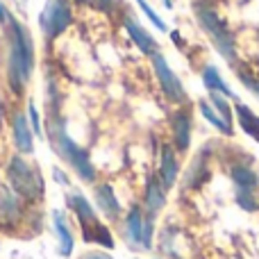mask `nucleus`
I'll list each match as a JSON object with an SVG mask.
<instances>
[{
    "mask_svg": "<svg viewBox=\"0 0 259 259\" xmlns=\"http://www.w3.org/2000/svg\"><path fill=\"white\" fill-rule=\"evenodd\" d=\"M202 84L209 89V94H221V96H225V98H237L234 91L230 89V84L221 77L219 68H216L214 64H207V66L202 68Z\"/></svg>",
    "mask_w": 259,
    "mask_h": 259,
    "instance_id": "13",
    "label": "nucleus"
},
{
    "mask_svg": "<svg viewBox=\"0 0 259 259\" xmlns=\"http://www.w3.org/2000/svg\"><path fill=\"white\" fill-rule=\"evenodd\" d=\"M166 205V187L161 184L159 178L150 175L148 178V184H146V209L150 216L159 214Z\"/></svg>",
    "mask_w": 259,
    "mask_h": 259,
    "instance_id": "10",
    "label": "nucleus"
},
{
    "mask_svg": "<svg viewBox=\"0 0 259 259\" xmlns=\"http://www.w3.org/2000/svg\"><path fill=\"white\" fill-rule=\"evenodd\" d=\"M164 7L170 9V7H173V0H164Z\"/></svg>",
    "mask_w": 259,
    "mask_h": 259,
    "instance_id": "28",
    "label": "nucleus"
},
{
    "mask_svg": "<svg viewBox=\"0 0 259 259\" xmlns=\"http://www.w3.org/2000/svg\"><path fill=\"white\" fill-rule=\"evenodd\" d=\"M14 143H16V150H21L23 155L32 152V127L27 125L23 114L14 116Z\"/></svg>",
    "mask_w": 259,
    "mask_h": 259,
    "instance_id": "15",
    "label": "nucleus"
},
{
    "mask_svg": "<svg viewBox=\"0 0 259 259\" xmlns=\"http://www.w3.org/2000/svg\"><path fill=\"white\" fill-rule=\"evenodd\" d=\"M209 103L214 105L216 112H219L221 116H223L225 121H228L230 125H232V116H234L232 112H234V107L228 103V98H225V96H221V94H209Z\"/></svg>",
    "mask_w": 259,
    "mask_h": 259,
    "instance_id": "22",
    "label": "nucleus"
},
{
    "mask_svg": "<svg viewBox=\"0 0 259 259\" xmlns=\"http://www.w3.org/2000/svg\"><path fill=\"white\" fill-rule=\"evenodd\" d=\"M239 80H241V84L246 87L250 94H255L259 100V77L250 75V73H246V71H239Z\"/></svg>",
    "mask_w": 259,
    "mask_h": 259,
    "instance_id": "25",
    "label": "nucleus"
},
{
    "mask_svg": "<svg viewBox=\"0 0 259 259\" xmlns=\"http://www.w3.org/2000/svg\"><path fill=\"white\" fill-rule=\"evenodd\" d=\"M234 114H237L239 118V125H241V130L248 134L250 139H255V141L259 143V116L255 112H252L248 105L243 103H234Z\"/></svg>",
    "mask_w": 259,
    "mask_h": 259,
    "instance_id": "14",
    "label": "nucleus"
},
{
    "mask_svg": "<svg viewBox=\"0 0 259 259\" xmlns=\"http://www.w3.org/2000/svg\"><path fill=\"white\" fill-rule=\"evenodd\" d=\"M55 143H57V150L62 152L64 159L77 170V175H80L82 180H87V182H94L96 170H94V164H91V159H89V152H87L84 148L77 146V143L64 132L62 125L55 127Z\"/></svg>",
    "mask_w": 259,
    "mask_h": 259,
    "instance_id": "4",
    "label": "nucleus"
},
{
    "mask_svg": "<svg viewBox=\"0 0 259 259\" xmlns=\"http://www.w3.org/2000/svg\"><path fill=\"white\" fill-rule=\"evenodd\" d=\"M96 202H98L100 209L107 214V219H118V214H121V205H118L116 196H114V189L109 187V184L98 187V191H96Z\"/></svg>",
    "mask_w": 259,
    "mask_h": 259,
    "instance_id": "17",
    "label": "nucleus"
},
{
    "mask_svg": "<svg viewBox=\"0 0 259 259\" xmlns=\"http://www.w3.org/2000/svg\"><path fill=\"white\" fill-rule=\"evenodd\" d=\"M180 173V164H178V157H175V150L170 146L161 148V159H159V180L166 189H170L178 180Z\"/></svg>",
    "mask_w": 259,
    "mask_h": 259,
    "instance_id": "11",
    "label": "nucleus"
},
{
    "mask_svg": "<svg viewBox=\"0 0 259 259\" xmlns=\"http://www.w3.org/2000/svg\"><path fill=\"white\" fill-rule=\"evenodd\" d=\"M207 178H209V170H207L205 155H198V157H196V161H193V166L189 168V173H187V187L198 189Z\"/></svg>",
    "mask_w": 259,
    "mask_h": 259,
    "instance_id": "20",
    "label": "nucleus"
},
{
    "mask_svg": "<svg viewBox=\"0 0 259 259\" xmlns=\"http://www.w3.org/2000/svg\"><path fill=\"white\" fill-rule=\"evenodd\" d=\"M170 130H173V141L180 152H187L191 146V114L187 109H180L170 118Z\"/></svg>",
    "mask_w": 259,
    "mask_h": 259,
    "instance_id": "8",
    "label": "nucleus"
},
{
    "mask_svg": "<svg viewBox=\"0 0 259 259\" xmlns=\"http://www.w3.org/2000/svg\"><path fill=\"white\" fill-rule=\"evenodd\" d=\"M7 180L14 193H18L23 200H36L44 193V180H41L39 170L32 164H27L23 157H12L9 159Z\"/></svg>",
    "mask_w": 259,
    "mask_h": 259,
    "instance_id": "3",
    "label": "nucleus"
},
{
    "mask_svg": "<svg viewBox=\"0 0 259 259\" xmlns=\"http://www.w3.org/2000/svg\"><path fill=\"white\" fill-rule=\"evenodd\" d=\"M77 5H84V7H94L98 12H112L118 5V0H75Z\"/></svg>",
    "mask_w": 259,
    "mask_h": 259,
    "instance_id": "24",
    "label": "nucleus"
},
{
    "mask_svg": "<svg viewBox=\"0 0 259 259\" xmlns=\"http://www.w3.org/2000/svg\"><path fill=\"white\" fill-rule=\"evenodd\" d=\"M84 239L87 241H96V243H100V246H105V248H114V239H112V232H109L107 228H105L103 223H98L91 232H87L84 234Z\"/></svg>",
    "mask_w": 259,
    "mask_h": 259,
    "instance_id": "21",
    "label": "nucleus"
},
{
    "mask_svg": "<svg viewBox=\"0 0 259 259\" xmlns=\"http://www.w3.org/2000/svg\"><path fill=\"white\" fill-rule=\"evenodd\" d=\"M123 25H125V30H127V34H130V39L137 44V48L141 50L143 55H155L157 53V41L152 39V34L148 30H143L141 25H139L137 21H134L132 16H125V21H123Z\"/></svg>",
    "mask_w": 259,
    "mask_h": 259,
    "instance_id": "9",
    "label": "nucleus"
},
{
    "mask_svg": "<svg viewBox=\"0 0 259 259\" xmlns=\"http://www.w3.org/2000/svg\"><path fill=\"white\" fill-rule=\"evenodd\" d=\"M53 221H55V230H57V237H59V252L64 257H68L73 252V234L66 225V219H64L62 211H53Z\"/></svg>",
    "mask_w": 259,
    "mask_h": 259,
    "instance_id": "18",
    "label": "nucleus"
},
{
    "mask_svg": "<svg viewBox=\"0 0 259 259\" xmlns=\"http://www.w3.org/2000/svg\"><path fill=\"white\" fill-rule=\"evenodd\" d=\"M7 21V9L3 7V3H0V23H5Z\"/></svg>",
    "mask_w": 259,
    "mask_h": 259,
    "instance_id": "27",
    "label": "nucleus"
},
{
    "mask_svg": "<svg viewBox=\"0 0 259 259\" xmlns=\"http://www.w3.org/2000/svg\"><path fill=\"white\" fill-rule=\"evenodd\" d=\"M198 107H200V114L205 116V121H209L211 125L219 130V132L228 134V137H232V134H234V125H230V123L225 121V118L221 116L219 112H216L211 103H207V100H200V103H198Z\"/></svg>",
    "mask_w": 259,
    "mask_h": 259,
    "instance_id": "19",
    "label": "nucleus"
},
{
    "mask_svg": "<svg viewBox=\"0 0 259 259\" xmlns=\"http://www.w3.org/2000/svg\"><path fill=\"white\" fill-rule=\"evenodd\" d=\"M152 68H155V75H157V80H159V87H161L166 98H168L170 103H178V105L187 103V91H184L180 77L175 75V71L164 59V55H159V53L152 55Z\"/></svg>",
    "mask_w": 259,
    "mask_h": 259,
    "instance_id": "7",
    "label": "nucleus"
},
{
    "mask_svg": "<svg viewBox=\"0 0 259 259\" xmlns=\"http://www.w3.org/2000/svg\"><path fill=\"white\" fill-rule=\"evenodd\" d=\"M137 5H139V7H141V12L146 14V16H148V21H150L152 25L157 27V30H161V32H166V30H168V27H166V23H164V18H161L159 14H157L155 9H152L150 5L146 3V0H137Z\"/></svg>",
    "mask_w": 259,
    "mask_h": 259,
    "instance_id": "23",
    "label": "nucleus"
},
{
    "mask_svg": "<svg viewBox=\"0 0 259 259\" xmlns=\"http://www.w3.org/2000/svg\"><path fill=\"white\" fill-rule=\"evenodd\" d=\"M143 228H146V219H143V211L139 207H132L125 219V230H127V237L134 246H141L143 248Z\"/></svg>",
    "mask_w": 259,
    "mask_h": 259,
    "instance_id": "16",
    "label": "nucleus"
},
{
    "mask_svg": "<svg viewBox=\"0 0 259 259\" xmlns=\"http://www.w3.org/2000/svg\"><path fill=\"white\" fill-rule=\"evenodd\" d=\"M68 205H71V209L77 214V219L82 221V230H84V234L91 232V230H94L96 225L100 223L98 216H96V211H94V207L89 205V200H87V198H82V196H68Z\"/></svg>",
    "mask_w": 259,
    "mask_h": 259,
    "instance_id": "12",
    "label": "nucleus"
},
{
    "mask_svg": "<svg viewBox=\"0 0 259 259\" xmlns=\"http://www.w3.org/2000/svg\"><path fill=\"white\" fill-rule=\"evenodd\" d=\"M84 259H107V257H103V255H89V257H84Z\"/></svg>",
    "mask_w": 259,
    "mask_h": 259,
    "instance_id": "29",
    "label": "nucleus"
},
{
    "mask_svg": "<svg viewBox=\"0 0 259 259\" xmlns=\"http://www.w3.org/2000/svg\"><path fill=\"white\" fill-rule=\"evenodd\" d=\"M196 18H198V23H200L202 32L209 36L214 48L219 50L221 57L228 59L230 64L237 62V41H234V34L228 27V23L216 14V9L209 7V5H205V3H198L196 5Z\"/></svg>",
    "mask_w": 259,
    "mask_h": 259,
    "instance_id": "2",
    "label": "nucleus"
},
{
    "mask_svg": "<svg viewBox=\"0 0 259 259\" xmlns=\"http://www.w3.org/2000/svg\"><path fill=\"white\" fill-rule=\"evenodd\" d=\"M230 178L234 184V198L237 205L243 211H257L259 209V200H257V187H259V178L252 173L248 166H232Z\"/></svg>",
    "mask_w": 259,
    "mask_h": 259,
    "instance_id": "5",
    "label": "nucleus"
},
{
    "mask_svg": "<svg viewBox=\"0 0 259 259\" xmlns=\"http://www.w3.org/2000/svg\"><path fill=\"white\" fill-rule=\"evenodd\" d=\"M27 114H30V125L34 130V134H41V121H39V112H36L34 103L27 105Z\"/></svg>",
    "mask_w": 259,
    "mask_h": 259,
    "instance_id": "26",
    "label": "nucleus"
},
{
    "mask_svg": "<svg viewBox=\"0 0 259 259\" xmlns=\"http://www.w3.org/2000/svg\"><path fill=\"white\" fill-rule=\"evenodd\" d=\"M73 21V12H71V3L68 0H48L41 12L39 25L44 30L46 39H57Z\"/></svg>",
    "mask_w": 259,
    "mask_h": 259,
    "instance_id": "6",
    "label": "nucleus"
},
{
    "mask_svg": "<svg viewBox=\"0 0 259 259\" xmlns=\"http://www.w3.org/2000/svg\"><path fill=\"white\" fill-rule=\"evenodd\" d=\"M34 68V44L18 21H12V48H9V82L16 94L27 84Z\"/></svg>",
    "mask_w": 259,
    "mask_h": 259,
    "instance_id": "1",
    "label": "nucleus"
}]
</instances>
